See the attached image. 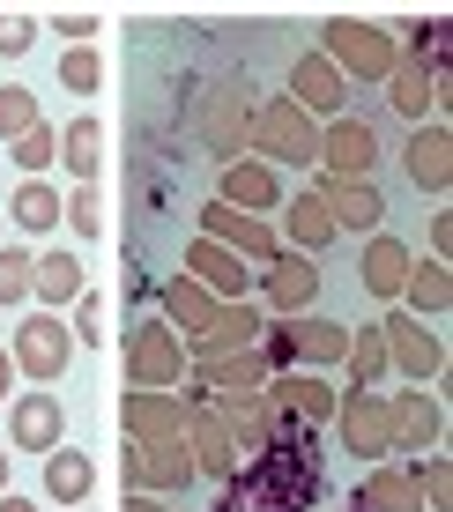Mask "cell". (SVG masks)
Instances as JSON below:
<instances>
[{
    "label": "cell",
    "instance_id": "cell-1",
    "mask_svg": "<svg viewBox=\"0 0 453 512\" xmlns=\"http://www.w3.org/2000/svg\"><path fill=\"white\" fill-rule=\"evenodd\" d=\"M320 60L335 67L342 82H387L394 67H402V45H394V30L364 23V15H335V23L320 30Z\"/></svg>",
    "mask_w": 453,
    "mask_h": 512
},
{
    "label": "cell",
    "instance_id": "cell-2",
    "mask_svg": "<svg viewBox=\"0 0 453 512\" xmlns=\"http://www.w3.org/2000/svg\"><path fill=\"white\" fill-rule=\"evenodd\" d=\"M246 141H253V156H260V164H320V119H305L290 97L253 104Z\"/></svg>",
    "mask_w": 453,
    "mask_h": 512
},
{
    "label": "cell",
    "instance_id": "cell-3",
    "mask_svg": "<svg viewBox=\"0 0 453 512\" xmlns=\"http://www.w3.org/2000/svg\"><path fill=\"white\" fill-rule=\"evenodd\" d=\"M186 453H194V475H216V483H231V475H238L231 409H223L208 386H194V394H186Z\"/></svg>",
    "mask_w": 453,
    "mask_h": 512
},
{
    "label": "cell",
    "instance_id": "cell-4",
    "mask_svg": "<svg viewBox=\"0 0 453 512\" xmlns=\"http://www.w3.org/2000/svg\"><path fill=\"white\" fill-rule=\"evenodd\" d=\"M335 438H342V453H364V461L379 468L394 453L387 394H372V386H342V394H335Z\"/></svg>",
    "mask_w": 453,
    "mask_h": 512
},
{
    "label": "cell",
    "instance_id": "cell-5",
    "mask_svg": "<svg viewBox=\"0 0 453 512\" xmlns=\"http://www.w3.org/2000/svg\"><path fill=\"white\" fill-rule=\"evenodd\" d=\"M8 357H15V372H23V379L52 386V379L67 372V357H75V334H67V320H60V312H30V320L15 327Z\"/></svg>",
    "mask_w": 453,
    "mask_h": 512
},
{
    "label": "cell",
    "instance_id": "cell-6",
    "mask_svg": "<svg viewBox=\"0 0 453 512\" xmlns=\"http://www.w3.org/2000/svg\"><path fill=\"white\" fill-rule=\"evenodd\" d=\"M379 342H387V372H402L409 386L446 372V342L416 320V312H387V320H379Z\"/></svg>",
    "mask_w": 453,
    "mask_h": 512
},
{
    "label": "cell",
    "instance_id": "cell-7",
    "mask_svg": "<svg viewBox=\"0 0 453 512\" xmlns=\"http://www.w3.org/2000/svg\"><path fill=\"white\" fill-rule=\"evenodd\" d=\"M179 379H186V342L164 320L134 327L127 334V386H156V394H171Z\"/></svg>",
    "mask_w": 453,
    "mask_h": 512
},
{
    "label": "cell",
    "instance_id": "cell-8",
    "mask_svg": "<svg viewBox=\"0 0 453 512\" xmlns=\"http://www.w3.org/2000/svg\"><path fill=\"white\" fill-rule=\"evenodd\" d=\"M119 431H127V446H171V438H186V401L156 394V386H127L119 394Z\"/></svg>",
    "mask_w": 453,
    "mask_h": 512
},
{
    "label": "cell",
    "instance_id": "cell-9",
    "mask_svg": "<svg viewBox=\"0 0 453 512\" xmlns=\"http://www.w3.org/2000/svg\"><path fill=\"white\" fill-rule=\"evenodd\" d=\"M312 201H320L327 208V223H335V238L342 231H379V223H387V201H379V186L372 179H327V171H320V179H312Z\"/></svg>",
    "mask_w": 453,
    "mask_h": 512
},
{
    "label": "cell",
    "instance_id": "cell-10",
    "mask_svg": "<svg viewBox=\"0 0 453 512\" xmlns=\"http://www.w3.org/2000/svg\"><path fill=\"white\" fill-rule=\"evenodd\" d=\"M372 164H379V134L364 127V119H327L320 127V171L327 179H372Z\"/></svg>",
    "mask_w": 453,
    "mask_h": 512
},
{
    "label": "cell",
    "instance_id": "cell-11",
    "mask_svg": "<svg viewBox=\"0 0 453 512\" xmlns=\"http://www.w3.org/2000/svg\"><path fill=\"white\" fill-rule=\"evenodd\" d=\"M387 423H394V453H439V438H446V409H439V394H387Z\"/></svg>",
    "mask_w": 453,
    "mask_h": 512
},
{
    "label": "cell",
    "instance_id": "cell-12",
    "mask_svg": "<svg viewBox=\"0 0 453 512\" xmlns=\"http://www.w3.org/2000/svg\"><path fill=\"white\" fill-rule=\"evenodd\" d=\"M194 483V453H186V438H171V446H127V490H142V498H171V490Z\"/></svg>",
    "mask_w": 453,
    "mask_h": 512
},
{
    "label": "cell",
    "instance_id": "cell-13",
    "mask_svg": "<svg viewBox=\"0 0 453 512\" xmlns=\"http://www.w3.org/2000/svg\"><path fill=\"white\" fill-rule=\"evenodd\" d=\"M8 446H15V453H52V446H67V409H60V394H15V401H8Z\"/></svg>",
    "mask_w": 453,
    "mask_h": 512
},
{
    "label": "cell",
    "instance_id": "cell-14",
    "mask_svg": "<svg viewBox=\"0 0 453 512\" xmlns=\"http://www.w3.org/2000/svg\"><path fill=\"white\" fill-rule=\"evenodd\" d=\"M201 238L223 245V253H238V260H275L283 253V238H275L260 216H238V208H223V201L201 208Z\"/></svg>",
    "mask_w": 453,
    "mask_h": 512
},
{
    "label": "cell",
    "instance_id": "cell-15",
    "mask_svg": "<svg viewBox=\"0 0 453 512\" xmlns=\"http://www.w3.org/2000/svg\"><path fill=\"white\" fill-rule=\"evenodd\" d=\"M246 97H253V82H223L216 97L201 104V141L223 156V164H238V149H246Z\"/></svg>",
    "mask_w": 453,
    "mask_h": 512
},
{
    "label": "cell",
    "instance_id": "cell-16",
    "mask_svg": "<svg viewBox=\"0 0 453 512\" xmlns=\"http://www.w3.org/2000/svg\"><path fill=\"white\" fill-rule=\"evenodd\" d=\"M216 201L238 208V216H268V208H283V179H275V164H260V156H238V164H223Z\"/></svg>",
    "mask_w": 453,
    "mask_h": 512
},
{
    "label": "cell",
    "instance_id": "cell-17",
    "mask_svg": "<svg viewBox=\"0 0 453 512\" xmlns=\"http://www.w3.org/2000/svg\"><path fill=\"white\" fill-rule=\"evenodd\" d=\"M260 394H268L290 423H312V431H320V423H335V394H342V386H327V379H312V372H275Z\"/></svg>",
    "mask_w": 453,
    "mask_h": 512
},
{
    "label": "cell",
    "instance_id": "cell-18",
    "mask_svg": "<svg viewBox=\"0 0 453 512\" xmlns=\"http://www.w3.org/2000/svg\"><path fill=\"white\" fill-rule=\"evenodd\" d=\"M387 104H394V112H402V119H416V127H424V112L431 119H439V104L453 97V67H439V75H431V67H416V60H402V67H394V75H387Z\"/></svg>",
    "mask_w": 453,
    "mask_h": 512
},
{
    "label": "cell",
    "instance_id": "cell-19",
    "mask_svg": "<svg viewBox=\"0 0 453 512\" xmlns=\"http://www.w3.org/2000/svg\"><path fill=\"white\" fill-rule=\"evenodd\" d=\"M402 164H409V179L424 186V193H446V186H453V134H446V119H424V127H409Z\"/></svg>",
    "mask_w": 453,
    "mask_h": 512
},
{
    "label": "cell",
    "instance_id": "cell-20",
    "mask_svg": "<svg viewBox=\"0 0 453 512\" xmlns=\"http://www.w3.org/2000/svg\"><path fill=\"white\" fill-rule=\"evenodd\" d=\"M290 104H298L305 119H320V112H327V119H342V104H350V82H342L335 67L320 60V52H305V60L290 67Z\"/></svg>",
    "mask_w": 453,
    "mask_h": 512
},
{
    "label": "cell",
    "instance_id": "cell-21",
    "mask_svg": "<svg viewBox=\"0 0 453 512\" xmlns=\"http://www.w3.org/2000/svg\"><path fill=\"white\" fill-rule=\"evenodd\" d=\"M253 342H260V312L238 297V305H216V320L186 342V364L194 357H238V349H253Z\"/></svg>",
    "mask_w": 453,
    "mask_h": 512
},
{
    "label": "cell",
    "instance_id": "cell-22",
    "mask_svg": "<svg viewBox=\"0 0 453 512\" xmlns=\"http://www.w3.org/2000/svg\"><path fill=\"white\" fill-rule=\"evenodd\" d=\"M194 386L231 394V401H253L260 386H268V364H260V349H238V357H194Z\"/></svg>",
    "mask_w": 453,
    "mask_h": 512
},
{
    "label": "cell",
    "instance_id": "cell-23",
    "mask_svg": "<svg viewBox=\"0 0 453 512\" xmlns=\"http://www.w3.org/2000/svg\"><path fill=\"white\" fill-rule=\"evenodd\" d=\"M186 275H194L201 290L216 297V305H238V297H246V260L223 253V245H208V238L186 245Z\"/></svg>",
    "mask_w": 453,
    "mask_h": 512
},
{
    "label": "cell",
    "instance_id": "cell-24",
    "mask_svg": "<svg viewBox=\"0 0 453 512\" xmlns=\"http://www.w3.org/2000/svg\"><path fill=\"white\" fill-rule=\"evenodd\" d=\"M156 305H164V327L179 334V342H194V334L216 320V297L201 290L194 275H171V282H156Z\"/></svg>",
    "mask_w": 453,
    "mask_h": 512
},
{
    "label": "cell",
    "instance_id": "cell-25",
    "mask_svg": "<svg viewBox=\"0 0 453 512\" xmlns=\"http://www.w3.org/2000/svg\"><path fill=\"white\" fill-rule=\"evenodd\" d=\"M312 297H320V268H312L305 253H275L268 260V305L283 312V320H298Z\"/></svg>",
    "mask_w": 453,
    "mask_h": 512
},
{
    "label": "cell",
    "instance_id": "cell-26",
    "mask_svg": "<svg viewBox=\"0 0 453 512\" xmlns=\"http://www.w3.org/2000/svg\"><path fill=\"white\" fill-rule=\"evenodd\" d=\"M357 512H424V490H416V475L409 468H364V483H357Z\"/></svg>",
    "mask_w": 453,
    "mask_h": 512
},
{
    "label": "cell",
    "instance_id": "cell-27",
    "mask_svg": "<svg viewBox=\"0 0 453 512\" xmlns=\"http://www.w3.org/2000/svg\"><path fill=\"white\" fill-rule=\"evenodd\" d=\"M409 245L402 238H387V231H372V238H364V290H372V297H402V282H409Z\"/></svg>",
    "mask_w": 453,
    "mask_h": 512
},
{
    "label": "cell",
    "instance_id": "cell-28",
    "mask_svg": "<svg viewBox=\"0 0 453 512\" xmlns=\"http://www.w3.org/2000/svg\"><path fill=\"white\" fill-rule=\"evenodd\" d=\"M90 490H97L90 453H75V446H52V453H45V498H52V505H67V512H75L82 498H90Z\"/></svg>",
    "mask_w": 453,
    "mask_h": 512
},
{
    "label": "cell",
    "instance_id": "cell-29",
    "mask_svg": "<svg viewBox=\"0 0 453 512\" xmlns=\"http://www.w3.org/2000/svg\"><path fill=\"white\" fill-rule=\"evenodd\" d=\"M283 238H290V253H305V260H320L327 245H335V223H327V208L312 201V186H305V193H290V216H283Z\"/></svg>",
    "mask_w": 453,
    "mask_h": 512
},
{
    "label": "cell",
    "instance_id": "cell-30",
    "mask_svg": "<svg viewBox=\"0 0 453 512\" xmlns=\"http://www.w3.org/2000/svg\"><path fill=\"white\" fill-rule=\"evenodd\" d=\"M402 297H409V312H416V320H439V312L453 305V268H446V260H409Z\"/></svg>",
    "mask_w": 453,
    "mask_h": 512
},
{
    "label": "cell",
    "instance_id": "cell-31",
    "mask_svg": "<svg viewBox=\"0 0 453 512\" xmlns=\"http://www.w3.org/2000/svg\"><path fill=\"white\" fill-rule=\"evenodd\" d=\"M60 164L75 171V186H97V164H104V119H67V134H60Z\"/></svg>",
    "mask_w": 453,
    "mask_h": 512
},
{
    "label": "cell",
    "instance_id": "cell-32",
    "mask_svg": "<svg viewBox=\"0 0 453 512\" xmlns=\"http://www.w3.org/2000/svg\"><path fill=\"white\" fill-rule=\"evenodd\" d=\"M298 364H342L350 357V327L342 320H320V312H298Z\"/></svg>",
    "mask_w": 453,
    "mask_h": 512
},
{
    "label": "cell",
    "instance_id": "cell-33",
    "mask_svg": "<svg viewBox=\"0 0 453 512\" xmlns=\"http://www.w3.org/2000/svg\"><path fill=\"white\" fill-rule=\"evenodd\" d=\"M82 290H90V275H82V260L67 253V245H60V253H38V290H30V297H45V305H75Z\"/></svg>",
    "mask_w": 453,
    "mask_h": 512
},
{
    "label": "cell",
    "instance_id": "cell-34",
    "mask_svg": "<svg viewBox=\"0 0 453 512\" xmlns=\"http://www.w3.org/2000/svg\"><path fill=\"white\" fill-rule=\"evenodd\" d=\"M8 216L23 223V231H52V223H60V193H52L45 179H23L15 201H8Z\"/></svg>",
    "mask_w": 453,
    "mask_h": 512
},
{
    "label": "cell",
    "instance_id": "cell-35",
    "mask_svg": "<svg viewBox=\"0 0 453 512\" xmlns=\"http://www.w3.org/2000/svg\"><path fill=\"white\" fill-rule=\"evenodd\" d=\"M342 372H350V386H379L387 379V342H379V327H350V357H342Z\"/></svg>",
    "mask_w": 453,
    "mask_h": 512
},
{
    "label": "cell",
    "instance_id": "cell-36",
    "mask_svg": "<svg viewBox=\"0 0 453 512\" xmlns=\"http://www.w3.org/2000/svg\"><path fill=\"white\" fill-rule=\"evenodd\" d=\"M30 290H38V253L8 245V253H0V305H23Z\"/></svg>",
    "mask_w": 453,
    "mask_h": 512
},
{
    "label": "cell",
    "instance_id": "cell-37",
    "mask_svg": "<svg viewBox=\"0 0 453 512\" xmlns=\"http://www.w3.org/2000/svg\"><path fill=\"white\" fill-rule=\"evenodd\" d=\"M8 156H15V164L30 171V179H38L45 164H60V134H52L45 119H38V127H30V134H15V141H8Z\"/></svg>",
    "mask_w": 453,
    "mask_h": 512
},
{
    "label": "cell",
    "instance_id": "cell-38",
    "mask_svg": "<svg viewBox=\"0 0 453 512\" xmlns=\"http://www.w3.org/2000/svg\"><path fill=\"white\" fill-rule=\"evenodd\" d=\"M409 475H416V490H424V512H453V461L424 453V461H416Z\"/></svg>",
    "mask_w": 453,
    "mask_h": 512
},
{
    "label": "cell",
    "instance_id": "cell-39",
    "mask_svg": "<svg viewBox=\"0 0 453 512\" xmlns=\"http://www.w3.org/2000/svg\"><path fill=\"white\" fill-rule=\"evenodd\" d=\"M97 82H104V60H97V45H75V52H60V90H75V97H97Z\"/></svg>",
    "mask_w": 453,
    "mask_h": 512
},
{
    "label": "cell",
    "instance_id": "cell-40",
    "mask_svg": "<svg viewBox=\"0 0 453 512\" xmlns=\"http://www.w3.org/2000/svg\"><path fill=\"white\" fill-rule=\"evenodd\" d=\"M260 364H268V379L275 372H298V327H290V320H275V327H260Z\"/></svg>",
    "mask_w": 453,
    "mask_h": 512
},
{
    "label": "cell",
    "instance_id": "cell-41",
    "mask_svg": "<svg viewBox=\"0 0 453 512\" xmlns=\"http://www.w3.org/2000/svg\"><path fill=\"white\" fill-rule=\"evenodd\" d=\"M60 223H67L75 238H97V231H104V201H97V186H75V193H67V201H60Z\"/></svg>",
    "mask_w": 453,
    "mask_h": 512
},
{
    "label": "cell",
    "instance_id": "cell-42",
    "mask_svg": "<svg viewBox=\"0 0 453 512\" xmlns=\"http://www.w3.org/2000/svg\"><path fill=\"white\" fill-rule=\"evenodd\" d=\"M30 127H38V97H30L23 82H8V90H0V141H15Z\"/></svg>",
    "mask_w": 453,
    "mask_h": 512
},
{
    "label": "cell",
    "instance_id": "cell-43",
    "mask_svg": "<svg viewBox=\"0 0 453 512\" xmlns=\"http://www.w3.org/2000/svg\"><path fill=\"white\" fill-rule=\"evenodd\" d=\"M30 45H38V15H23V8H0V60H23Z\"/></svg>",
    "mask_w": 453,
    "mask_h": 512
},
{
    "label": "cell",
    "instance_id": "cell-44",
    "mask_svg": "<svg viewBox=\"0 0 453 512\" xmlns=\"http://www.w3.org/2000/svg\"><path fill=\"white\" fill-rule=\"evenodd\" d=\"M52 38H67V52L90 45L97 38V8H60V15H52Z\"/></svg>",
    "mask_w": 453,
    "mask_h": 512
},
{
    "label": "cell",
    "instance_id": "cell-45",
    "mask_svg": "<svg viewBox=\"0 0 453 512\" xmlns=\"http://www.w3.org/2000/svg\"><path fill=\"white\" fill-rule=\"evenodd\" d=\"M75 334H82V342H97V334H104V297L97 290L75 297Z\"/></svg>",
    "mask_w": 453,
    "mask_h": 512
},
{
    "label": "cell",
    "instance_id": "cell-46",
    "mask_svg": "<svg viewBox=\"0 0 453 512\" xmlns=\"http://www.w3.org/2000/svg\"><path fill=\"white\" fill-rule=\"evenodd\" d=\"M446 245H453V208L431 216V260H446Z\"/></svg>",
    "mask_w": 453,
    "mask_h": 512
},
{
    "label": "cell",
    "instance_id": "cell-47",
    "mask_svg": "<svg viewBox=\"0 0 453 512\" xmlns=\"http://www.w3.org/2000/svg\"><path fill=\"white\" fill-rule=\"evenodd\" d=\"M0 401H15V357L0 349Z\"/></svg>",
    "mask_w": 453,
    "mask_h": 512
},
{
    "label": "cell",
    "instance_id": "cell-48",
    "mask_svg": "<svg viewBox=\"0 0 453 512\" xmlns=\"http://www.w3.org/2000/svg\"><path fill=\"white\" fill-rule=\"evenodd\" d=\"M127 512H171L164 498H142V490H127Z\"/></svg>",
    "mask_w": 453,
    "mask_h": 512
},
{
    "label": "cell",
    "instance_id": "cell-49",
    "mask_svg": "<svg viewBox=\"0 0 453 512\" xmlns=\"http://www.w3.org/2000/svg\"><path fill=\"white\" fill-rule=\"evenodd\" d=\"M0 512H38L30 498H15V490H0Z\"/></svg>",
    "mask_w": 453,
    "mask_h": 512
},
{
    "label": "cell",
    "instance_id": "cell-50",
    "mask_svg": "<svg viewBox=\"0 0 453 512\" xmlns=\"http://www.w3.org/2000/svg\"><path fill=\"white\" fill-rule=\"evenodd\" d=\"M0 490H8V446H0Z\"/></svg>",
    "mask_w": 453,
    "mask_h": 512
}]
</instances>
